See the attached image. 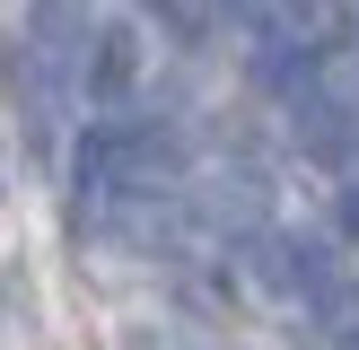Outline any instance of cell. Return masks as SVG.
<instances>
[{"label":"cell","mask_w":359,"mask_h":350,"mask_svg":"<svg viewBox=\"0 0 359 350\" xmlns=\"http://www.w3.org/2000/svg\"><path fill=\"white\" fill-rule=\"evenodd\" d=\"M298 149H307L316 167H351V158H359V122H351V105H333V97H298Z\"/></svg>","instance_id":"2"},{"label":"cell","mask_w":359,"mask_h":350,"mask_svg":"<svg viewBox=\"0 0 359 350\" xmlns=\"http://www.w3.org/2000/svg\"><path fill=\"white\" fill-rule=\"evenodd\" d=\"M149 9H158V27H175L184 44H202L210 18H219V0H149Z\"/></svg>","instance_id":"6"},{"label":"cell","mask_w":359,"mask_h":350,"mask_svg":"<svg viewBox=\"0 0 359 350\" xmlns=\"http://www.w3.org/2000/svg\"><path fill=\"white\" fill-rule=\"evenodd\" d=\"M342 227H351V237H359V175H351V184H342Z\"/></svg>","instance_id":"7"},{"label":"cell","mask_w":359,"mask_h":350,"mask_svg":"<svg viewBox=\"0 0 359 350\" xmlns=\"http://www.w3.org/2000/svg\"><path fill=\"white\" fill-rule=\"evenodd\" d=\"M202 219L210 227H255L263 219V175H219V184L202 192Z\"/></svg>","instance_id":"4"},{"label":"cell","mask_w":359,"mask_h":350,"mask_svg":"<svg viewBox=\"0 0 359 350\" xmlns=\"http://www.w3.org/2000/svg\"><path fill=\"white\" fill-rule=\"evenodd\" d=\"M132 79H140V52H132V35L123 27H105V35H88V70H79V88L88 97H132Z\"/></svg>","instance_id":"3"},{"label":"cell","mask_w":359,"mask_h":350,"mask_svg":"<svg viewBox=\"0 0 359 350\" xmlns=\"http://www.w3.org/2000/svg\"><path fill=\"white\" fill-rule=\"evenodd\" d=\"M245 272L263 280L272 298H325L333 280H342V262H333V245H316V237H280V227H255V245H245Z\"/></svg>","instance_id":"1"},{"label":"cell","mask_w":359,"mask_h":350,"mask_svg":"<svg viewBox=\"0 0 359 350\" xmlns=\"http://www.w3.org/2000/svg\"><path fill=\"white\" fill-rule=\"evenodd\" d=\"M351 350H359V342H351Z\"/></svg>","instance_id":"8"},{"label":"cell","mask_w":359,"mask_h":350,"mask_svg":"<svg viewBox=\"0 0 359 350\" xmlns=\"http://www.w3.org/2000/svg\"><path fill=\"white\" fill-rule=\"evenodd\" d=\"M316 324L342 332V342H359V280H333V289L316 298Z\"/></svg>","instance_id":"5"}]
</instances>
